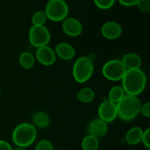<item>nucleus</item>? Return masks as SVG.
Wrapping results in <instances>:
<instances>
[{
	"label": "nucleus",
	"mask_w": 150,
	"mask_h": 150,
	"mask_svg": "<svg viewBox=\"0 0 150 150\" xmlns=\"http://www.w3.org/2000/svg\"><path fill=\"white\" fill-rule=\"evenodd\" d=\"M121 81L125 93L133 96L142 94L147 83L146 74L141 68L127 70Z\"/></svg>",
	"instance_id": "obj_1"
},
{
	"label": "nucleus",
	"mask_w": 150,
	"mask_h": 150,
	"mask_svg": "<svg viewBox=\"0 0 150 150\" xmlns=\"http://www.w3.org/2000/svg\"><path fill=\"white\" fill-rule=\"evenodd\" d=\"M141 101L137 96L126 94L117 103V114L124 121L134 120L140 113Z\"/></svg>",
	"instance_id": "obj_2"
},
{
	"label": "nucleus",
	"mask_w": 150,
	"mask_h": 150,
	"mask_svg": "<svg viewBox=\"0 0 150 150\" xmlns=\"http://www.w3.org/2000/svg\"><path fill=\"white\" fill-rule=\"evenodd\" d=\"M37 139V128L31 123L23 122L16 126L12 133V140L16 146L26 148Z\"/></svg>",
	"instance_id": "obj_3"
},
{
	"label": "nucleus",
	"mask_w": 150,
	"mask_h": 150,
	"mask_svg": "<svg viewBox=\"0 0 150 150\" xmlns=\"http://www.w3.org/2000/svg\"><path fill=\"white\" fill-rule=\"evenodd\" d=\"M94 73V63L88 57H81L75 62L73 76L76 82L83 83L92 78Z\"/></svg>",
	"instance_id": "obj_4"
},
{
	"label": "nucleus",
	"mask_w": 150,
	"mask_h": 150,
	"mask_svg": "<svg viewBox=\"0 0 150 150\" xmlns=\"http://www.w3.org/2000/svg\"><path fill=\"white\" fill-rule=\"evenodd\" d=\"M47 18L52 21H62L67 17L68 5L64 0H49L45 10Z\"/></svg>",
	"instance_id": "obj_5"
},
{
	"label": "nucleus",
	"mask_w": 150,
	"mask_h": 150,
	"mask_svg": "<svg viewBox=\"0 0 150 150\" xmlns=\"http://www.w3.org/2000/svg\"><path fill=\"white\" fill-rule=\"evenodd\" d=\"M121 59H111L104 64L102 73L104 77L111 81H121L126 72Z\"/></svg>",
	"instance_id": "obj_6"
},
{
	"label": "nucleus",
	"mask_w": 150,
	"mask_h": 150,
	"mask_svg": "<svg viewBox=\"0 0 150 150\" xmlns=\"http://www.w3.org/2000/svg\"><path fill=\"white\" fill-rule=\"evenodd\" d=\"M29 42L36 48L48 45L51 34L45 26H32L29 32Z\"/></svg>",
	"instance_id": "obj_7"
},
{
	"label": "nucleus",
	"mask_w": 150,
	"mask_h": 150,
	"mask_svg": "<svg viewBox=\"0 0 150 150\" xmlns=\"http://www.w3.org/2000/svg\"><path fill=\"white\" fill-rule=\"evenodd\" d=\"M98 112L99 118L106 123L112 122L118 117L117 104L108 100H105L100 104Z\"/></svg>",
	"instance_id": "obj_8"
},
{
	"label": "nucleus",
	"mask_w": 150,
	"mask_h": 150,
	"mask_svg": "<svg viewBox=\"0 0 150 150\" xmlns=\"http://www.w3.org/2000/svg\"><path fill=\"white\" fill-rule=\"evenodd\" d=\"M35 57L38 62L44 66L52 65L57 59L55 51L48 45L37 48Z\"/></svg>",
	"instance_id": "obj_9"
},
{
	"label": "nucleus",
	"mask_w": 150,
	"mask_h": 150,
	"mask_svg": "<svg viewBox=\"0 0 150 150\" xmlns=\"http://www.w3.org/2000/svg\"><path fill=\"white\" fill-rule=\"evenodd\" d=\"M62 28L66 35L73 38L79 36L83 31L81 23L75 18H66L62 21Z\"/></svg>",
	"instance_id": "obj_10"
},
{
	"label": "nucleus",
	"mask_w": 150,
	"mask_h": 150,
	"mask_svg": "<svg viewBox=\"0 0 150 150\" xmlns=\"http://www.w3.org/2000/svg\"><path fill=\"white\" fill-rule=\"evenodd\" d=\"M101 34L106 39L115 40L122 35V28L117 22L108 21L104 23L101 27Z\"/></svg>",
	"instance_id": "obj_11"
},
{
	"label": "nucleus",
	"mask_w": 150,
	"mask_h": 150,
	"mask_svg": "<svg viewBox=\"0 0 150 150\" xmlns=\"http://www.w3.org/2000/svg\"><path fill=\"white\" fill-rule=\"evenodd\" d=\"M107 131H108V123L100 118L92 120L89 122L87 125L88 133L98 139L105 136Z\"/></svg>",
	"instance_id": "obj_12"
},
{
	"label": "nucleus",
	"mask_w": 150,
	"mask_h": 150,
	"mask_svg": "<svg viewBox=\"0 0 150 150\" xmlns=\"http://www.w3.org/2000/svg\"><path fill=\"white\" fill-rule=\"evenodd\" d=\"M55 54L59 58L64 61H70L76 56V50L71 44L68 42H59L56 45Z\"/></svg>",
	"instance_id": "obj_13"
},
{
	"label": "nucleus",
	"mask_w": 150,
	"mask_h": 150,
	"mask_svg": "<svg viewBox=\"0 0 150 150\" xmlns=\"http://www.w3.org/2000/svg\"><path fill=\"white\" fill-rule=\"evenodd\" d=\"M123 64L126 70H134L140 68L142 64V59L139 54L136 53L126 54L122 59Z\"/></svg>",
	"instance_id": "obj_14"
},
{
	"label": "nucleus",
	"mask_w": 150,
	"mask_h": 150,
	"mask_svg": "<svg viewBox=\"0 0 150 150\" xmlns=\"http://www.w3.org/2000/svg\"><path fill=\"white\" fill-rule=\"evenodd\" d=\"M144 130L140 127H131L125 135V141L129 145L135 146L142 142Z\"/></svg>",
	"instance_id": "obj_15"
},
{
	"label": "nucleus",
	"mask_w": 150,
	"mask_h": 150,
	"mask_svg": "<svg viewBox=\"0 0 150 150\" xmlns=\"http://www.w3.org/2000/svg\"><path fill=\"white\" fill-rule=\"evenodd\" d=\"M32 125L36 128H46L50 124L49 116L44 111H38L34 114L32 117Z\"/></svg>",
	"instance_id": "obj_16"
},
{
	"label": "nucleus",
	"mask_w": 150,
	"mask_h": 150,
	"mask_svg": "<svg viewBox=\"0 0 150 150\" xmlns=\"http://www.w3.org/2000/svg\"><path fill=\"white\" fill-rule=\"evenodd\" d=\"M18 62L22 68L25 70H30L35 64V58L32 53L29 51H24L19 56Z\"/></svg>",
	"instance_id": "obj_17"
},
{
	"label": "nucleus",
	"mask_w": 150,
	"mask_h": 150,
	"mask_svg": "<svg viewBox=\"0 0 150 150\" xmlns=\"http://www.w3.org/2000/svg\"><path fill=\"white\" fill-rule=\"evenodd\" d=\"M77 99L83 103H89L94 100L95 93L93 89L89 87H84L81 89L77 92Z\"/></svg>",
	"instance_id": "obj_18"
},
{
	"label": "nucleus",
	"mask_w": 150,
	"mask_h": 150,
	"mask_svg": "<svg viewBox=\"0 0 150 150\" xmlns=\"http://www.w3.org/2000/svg\"><path fill=\"white\" fill-rule=\"evenodd\" d=\"M81 147L83 150H98L99 147V140L92 135H86L82 140Z\"/></svg>",
	"instance_id": "obj_19"
},
{
	"label": "nucleus",
	"mask_w": 150,
	"mask_h": 150,
	"mask_svg": "<svg viewBox=\"0 0 150 150\" xmlns=\"http://www.w3.org/2000/svg\"><path fill=\"white\" fill-rule=\"evenodd\" d=\"M126 95L122 86H114L109 90L108 100L117 104Z\"/></svg>",
	"instance_id": "obj_20"
},
{
	"label": "nucleus",
	"mask_w": 150,
	"mask_h": 150,
	"mask_svg": "<svg viewBox=\"0 0 150 150\" xmlns=\"http://www.w3.org/2000/svg\"><path fill=\"white\" fill-rule=\"evenodd\" d=\"M47 19L45 11L36 12L32 17V26H44Z\"/></svg>",
	"instance_id": "obj_21"
},
{
	"label": "nucleus",
	"mask_w": 150,
	"mask_h": 150,
	"mask_svg": "<svg viewBox=\"0 0 150 150\" xmlns=\"http://www.w3.org/2000/svg\"><path fill=\"white\" fill-rule=\"evenodd\" d=\"M95 5L102 10H108L113 7L115 0H93Z\"/></svg>",
	"instance_id": "obj_22"
},
{
	"label": "nucleus",
	"mask_w": 150,
	"mask_h": 150,
	"mask_svg": "<svg viewBox=\"0 0 150 150\" xmlns=\"http://www.w3.org/2000/svg\"><path fill=\"white\" fill-rule=\"evenodd\" d=\"M35 150H54V146L50 141L42 139L37 144Z\"/></svg>",
	"instance_id": "obj_23"
},
{
	"label": "nucleus",
	"mask_w": 150,
	"mask_h": 150,
	"mask_svg": "<svg viewBox=\"0 0 150 150\" xmlns=\"http://www.w3.org/2000/svg\"><path fill=\"white\" fill-rule=\"evenodd\" d=\"M136 6L139 10L142 13H147L150 11V1L149 0H139Z\"/></svg>",
	"instance_id": "obj_24"
},
{
	"label": "nucleus",
	"mask_w": 150,
	"mask_h": 150,
	"mask_svg": "<svg viewBox=\"0 0 150 150\" xmlns=\"http://www.w3.org/2000/svg\"><path fill=\"white\" fill-rule=\"evenodd\" d=\"M142 142L146 148H150V128H147L145 130L142 136Z\"/></svg>",
	"instance_id": "obj_25"
},
{
	"label": "nucleus",
	"mask_w": 150,
	"mask_h": 150,
	"mask_svg": "<svg viewBox=\"0 0 150 150\" xmlns=\"http://www.w3.org/2000/svg\"><path fill=\"white\" fill-rule=\"evenodd\" d=\"M140 113L146 118L150 117V103L149 102L142 104L140 108Z\"/></svg>",
	"instance_id": "obj_26"
},
{
	"label": "nucleus",
	"mask_w": 150,
	"mask_h": 150,
	"mask_svg": "<svg viewBox=\"0 0 150 150\" xmlns=\"http://www.w3.org/2000/svg\"><path fill=\"white\" fill-rule=\"evenodd\" d=\"M118 1L123 6L132 7V6H136L139 0H118Z\"/></svg>",
	"instance_id": "obj_27"
},
{
	"label": "nucleus",
	"mask_w": 150,
	"mask_h": 150,
	"mask_svg": "<svg viewBox=\"0 0 150 150\" xmlns=\"http://www.w3.org/2000/svg\"><path fill=\"white\" fill-rule=\"evenodd\" d=\"M0 150H13V147L6 141L0 140Z\"/></svg>",
	"instance_id": "obj_28"
},
{
	"label": "nucleus",
	"mask_w": 150,
	"mask_h": 150,
	"mask_svg": "<svg viewBox=\"0 0 150 150\" xmlns=\"http://www.w3.org/2000/svg\"><path fill=\"white\" fill-rule=\"evenodd\" d=\"M13 150H26V149H25V148L20 147V146H16V147L13 148Z\"/></svg>",
	"instance_id": "obj_29"
},
{
	"label": "nucleus",
	"mask_w": 150,
	"mask_h": 150,
	"mask_svg": "<svg viewBox=\"0 0 150 150\" xmlns=\"http://www.w3.org/2000/svg\"><path fill=\"white\" fill-rule=\"evenodd\" d=\"M1 89H0V95H1Z\"/></svg>",
	"instance_id": "obj_30"
}]
</instances>
